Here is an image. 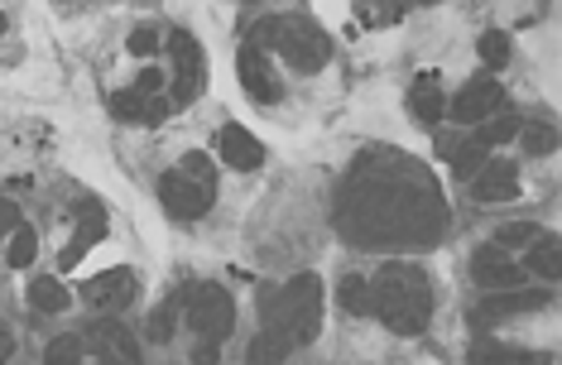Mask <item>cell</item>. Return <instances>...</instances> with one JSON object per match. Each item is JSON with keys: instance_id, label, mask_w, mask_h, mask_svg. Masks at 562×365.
Masks as SVG:
<instances>
[{"instance_id": "6da1fadb", "label": "cell", "mask_w": 562, "mask_h": 365, "mask_svg": "<svg viewBox=\"0 0 562 365\" xmlns=\"http://www.w3.org/2000/svg\"><path fill=\"white\" fill-rule=\"evenodd\" d=\"M380 173L366 169V159L351 169V179L341 183V231L351 241H366L375 231L380 212L390 207L385 217V236L380 241H432L442 231V203L428 187V179L414 169V163L394 159V155H375Z\"/></svg>"}, {"instance_id": "7a4b0ae2", "label": "cell", "mask_w": 562, "mask_h": 365, "mask_svg": "<svg viewBox=\"0 0 562 365\" xmlns=\"http://www.w3.org/2000/svg\"><path fill=\"white\" fill-rule=\"evenodd\" d=\"M323 327V284L317 274H299L274 294H260V337L246 346L250 365H284L299 346H308Z\"/></svg>"}, {"instance_id": "3957f363", "label": "cell", "mask_w": 562, "mask_h": 365, "mask_svg": "<svg viewBox=\"0 0 562 365\" xmlns=\"http://www.w3.org/2000/svg\"><path fill=\"white\" fill-rule=\"evenodd\" d=\"M370 318H380L394 337H418L432 318V284L418 264L390 260L370 280Z\"/></svg>"}, {"instance_id": "277c9868", "label": "cell", "mask_w": 562, "mask_h": 365, "mask_svg": "<svg viewBox=\"0 0 562 365\" xmlns=\"http://www.w3.org/2000/svg\"><path fill=\"white\" fill-rule=\"evenodd\" d=\"M183 318L193 327L198 346H193V365H216L222 361V342L236 327V298L222 284H193L183 294Z\"/></svg>"}, {"instance_id": "5b68a950", "label": "cell", "mask_w": 562, "mask_h": 365, "mask_svg": "<svg viewBox=\"0 0 562 365\" xmlns=\"http://www.w3.org/2000/svg\"><path fill=\"white\" fill-rule=\"evenodd\" d=\"M274 54L284 58L293 72H323L327 58H331V39H327L323 24H313V20H303V15H284Z\"/></svg>"}, {"instance_id": "8992f818", "label": "cell", "mask_w": 562, "mask_h": 365, "mask_svg": "<svg viewBox=\"0 0 562 365\" xmlns=\"http://www.w3.org/2000/svg\"><path fill=\"white\" fill-rule=\"evenodd\" d=\"M169 58H173V87H169V111L198 102L202 87V44L193 39V30H169Z\"/></svg>"}, {"instance_id": "52a82bcc", "label": "cell", "mask_w": 562, "mask_h": 365, "mask_svg": "<svg viewBox=\"0 0 562 365\" xmlns=\"http://www.w3.org/2000/svg\"><path fill=\"white\" fill-rule=\"evenodd\" d=\"M159 203H164V212H169L173 221H198V217H207V212H212L216 187L188 179L183 169H169L159 179Z\"/></svg>"}, {"instance_id": "ba28073f", "label": "cell", "mask_w": 562, "mask_h": 365, "mask_svg": "<svg viewBox=\"0 0 562 365\" xmlns=\"http://www.w3.org/2000/svg\"><path fill=\"white\" fill-rule=\"evenodd\" d=\"M505 106V92H501V82H491V78H471L457 96H447V116H452L457 125H485L491 116H501Z\"/></svg>"}, {"instance_id": "9c48e42d", "label": "cell", "mask_w": 562, "mask_h": 365, "mask_svg": "<svg viewBox=\"0 0 562 365\" xmlns=\"http://www.w3.org/2000/svg\"><path fill=\"white\" fill-rule=\"evenodd\" d=\"M236 72H240V87H246V92H250L260 106H279V102H284V82H279L270 54H260V48L240 44Z\"/></svg>"}, {"instance_id": "30bf717a", "label": "cell", "mask_w": 562, "mask_h": 365, "mask_svg": "<svg viewBox=\"0 0 562 365\" xmlns=\"http://www.w3.org/2000/svg\"><path fill=\"white\" fill-rule=\"evenodd\" d=\"M548 304L543 288H501V294H485L481 308H471V327H491L501 318H519V312H539Z\"/></svg>"}, {"instance_id": "8fae6325", "label": "cell", "mask_w": 562, "mask_h": 365, "mask_svg": "<svg viewBox=\"0 0 562 365\" xmlns=\"http://www.w3.org/2000/svg\"><path fill=\"white\" fill-rule=\"evenodd\" d=\"M135 284H139L135 270H106V274H97V280L82 284V304L97 308V312H121V308H131Z\"/></svg>"}, {"instance_id": "7c38bea8", "label": "cell", "mask_w": 562, "mask_h": 365, "mask_svg": "<svg viewBox=\"0 0 562 365\" xmlns=\"http://www.w3.org/2000/svg\"><path fill=\"white\" fill-rule=\"evenodd\" d=\"M471 280H476L481 288H491V294H501V288H524L529 274H524L515 260H505V250L481 246L476 255H471Z\"/></svg>"}, {"instance_id": "4fadbf2b", "label": "cell", "mask_w": 562, "mask_h": 365, "mask_svg": "<svg viewBox=\"0 0 562 365\" xmlns=\"http://www.w3.org/2000/svg\"><path fill=\"white\" fill-rule=\"evenodd\" d=\"M216 155H222V163H232V173H255L270 159L246 125H222V130H216Z\"/></svg>"}, {"instance_id": "5bb4252c", "label": "cell", "mask_w": 562, "mask_h": 365, "mask_svg": "<svg viewBox=\"0 0 562 365\" xmlns=\"http://www.w3.org/2000/svg\"><path fill=\"white\" fill-rule=\"evenodd\" d=\"M471 197H476V203H515L519 197V163L491 159L476 179H471Z\"/></svg>"}, {"instance_id": "9a60e30c", "label": "cell", "mask_w": 562, "mask_h": 365, "mask_svg": "<svg viewBox=\"0 0 562 365\" xmlns=\"http://www.w3.org/2000/svg\"><path fill=\"white\" fill-rule=\"evenodd\" d=\"M467 365H553V356H548V351H519V346L481 337V342H471Z\"/></svg>"}, {"instance_id": "2e32d148", "label": "cell", "mask_w": 562, "mask_h": 365, "mask_svg": "<svg viewBox=\"0 0 562 365\" xmlns=\"http://www.w3.org/2000/svg\"><path fill=\"white\" fill-rule=\"evenodd\" d=\"M408 116L424 125H438L447 116V92H442L438 72H424V78L408 87Z\"/></svg>"}, {"instance_id": "e0dca14e", "label": "cell", "mask_w": 562, "mask_h": 365, "mask_svg": "<svg viewBox=\"0 0 562 365\" xmlns=\"http://www.w3.org/2000/svg\"><path fill=\"white\" fill-rule=\"evenodd\" d=\"M111 111H116V121L159 125L164 116H169V102H164V96H139L135 87H121V92L111 96Z\"/></svg>"}, {"instance_id": "ac0fdd59", "label": "cell", "mask_w": 562, "mask_h": 365, "mask_svg": "<svg viewBox=\"0 0 562 365\" xmlns=\"http://www.w3.org/2000/svg\"><path fill=\"white\" fill-rule=\"evenodd\" d=\"M97 241H106V217L97 212V203H87V212H82V226H78V236L68 241V250H63V270H72L87 250H92Z\"/></svg>"}, {"instance_id": "d6986e66", "label": "cell", "mask_w": 562, "mask_h": 365, "mask_svg": "<svg viewBox=\"0 0 562 365\" xmlns=\"http://www.w3.org/2000/svg\"><path fill=\"white\" fill-rule=\"evenodd\" d=\"M519 270H524V274H539V280H558V274H562L558 236H548V231L533 236V241H529V255H524Z\"/></svg>"}, {"instance_id": "ffe728a7", "label": "cell", "mask_w": 562, "mask_h": 365, "mask_svg": "<svg viewBox=\"0 0 562 365\" xmlns=\"http://www.w3.org/2000/svg\"><path fill=\"white\" fill-rule=\"evenodd\" d=\"M519 125H524V116H515V111H501V116H491L485 125H476V140L481 149H495V145H509V140H519Z\"/></svg>"}, {"instance_id": "44dd1931", "label": "cell", "mask_w": 562, "mask_h": 365, "mask_svg": "<svg viewBox=\"0 0 562 365\" xmlns=\"http://www.w3.org/2000/svg\"><path fill=\"white\" fill-rule=\"evenodd\" d=\"M68 304H72V294L54 280V274H40V280L30 284V308L34 312H68Z\"/></svg>"}, {"instance_id": "7402d4cb", "label": "cell", "mask_w": 562, "mask_h": 365, "mask_svg": "<svg viewBox=\"0 0 562 365\" xmlns=\"http://www.w3.org/2000/svg\"><path fill=\"white\" fill-rule=\"evenodd\" d=\"M447 163H452L457 179H467V183H471V179H476V173L485 169V163H491V149H481V145L467 135V140H457V149L447 155Z\"/></svg>"}, {"instance_id": "603a6c76", "label": "cell", "mask_w": 562, "mask_h": 365, "mask_svg": "<svg viewBox=\"0 0 562 365\" xmlns=\"http://www.w3.org/2000/svg\"><path fill=\"white\" fill-rule=\"evenodd\" d=\"M337 304L347 308L351 318H370V280H361V274H341Z\"/></svg>"}, {"instance_id": "cb8c5ba5", "label": "cell", "mask_w": 562, "mask_h": 365, "mask_svg": "<svg viewBox=\"0 0 562 365\" xmlns=\"http://www.w3.org/2000/svg\"><path fill=\"white\" fill-rule=\"evenodd\" d=\"M34 255H40V231L20 221L15 231H10V250H5L10 270H30V264H34Z\"/></svg>"}, {"instance_id": "d4e9b609", "label": "cell", "mask_w": 562, "mask_h": 365, "mask_svg": "<svg viewBox=\"0 0 562 365\" xmlns=\"http://www.w3.org/2000/svg\"><path fill=\"white\" fill-rule=\"evenodd\" d=\"M519 145H524V155H529V159H543V155H553V149H558V130L548 121L519 125Z\"/></svg>"}, {"instance_id": "484cf974", "label": "cell", "mask_w": 562, "mask_h": 365, "mask_svg": "<svg viewBox=\"0 0 562 365\" xmlns=\"http://www.w3.org/2000/svg\"><path fill=\"white\" fill-rule=\"evenodd\" d=\"M44 365H82V337L78 332L54 337L48 351H44Z\"/></svg>"}, {"instance_id": "4316f807", "label": "cell", "mask_w": 562, "mask_h": 365, "mask_svg": "<svg viewBox=\"0 0 562 365\" xmlns=\"http://www.w3.org/2000/svg\"><path fill=\"white\" fill-rule=\"evenodd\" d=\"M476 54H481L485 68H505V62H509V34L485 30L481 39H476Z\"/></svg>"}, {"instance_id": "83f0119b", "label": "cell", "mask_w": 562, "mask_h": 365, "mask_svg": "<svg viewBox=\"0 0 562 365\" xmlns=\"http://www.w3.org/2000/svg\"><path fill=\"white\" fill-rule=\"evenodd\" d=\"M178 308H183V298H169V304H164L159 312H155V318H149V327H145V332H149V342H169V337H173V327H178Z\"/></svg>"}, {"instance_id": "f1b7e54d", "label": "cell", "mask_w": 562, "mask_h": 365, "mask_svg": "<svg viewBox=\"0 0 562 365\" xmlns=\"http://www.w3.org/2000/svg\"><path fill=\"white\" fill-rule=\"evenodd\" d=\"M533 236H539V221H509V226H501L495 231V250H515V246H529Z\"/></svg>"}, {"instance_id": "f546056e", "label": "cell", "mask_w": 562, "mask_h": 365, "mask_svg": "<svg viewBox=\"0 0 562 365\" xmlns=\"http://www.w3.org/2000/svg\"><path fill=\"white\" fill-rule=\"evenodd\" d=\"M178 169H183L188 179H198V183L216 187V163H212L207 155H198V149H193V155H183V163H178Z\"/></svg>"}, {"instance_id": "4dcf8cb0", "label": "cell", "mask_w": 562, "mask_h": 365, "mask_svg": "<svg viewBox=\"0 0 562 365\" xmlns=\"http://www.w3.org/2000/svg\"><path fill=\"white\" fill-rule=\"evenodd\" d=\"M125 44H131V54H135V58H149L164 39H159L155 30H149V24H139V30H131V39H125Z\"/></svg>"}, {"instance_id": "1f68e13d", "label": "cell", "mask_w": 562, "mask_h": 365, "mask_svg": "<svg viewBox=\"0 0 562 365\" xmlns=\"http://www.w3.org/2000/svg\"><path fill=\"white\" fill-rule=\"evenodd\" d=\"M131 87H135L139 96H159V92H164V72H159V68H145V72H139V78H135Z\"/></svg>"}, {"instance_id": "d6a6232c", "label": "cell", "mask_w": 562, "mask_h": 365, "mask_svg": "<svg viewBox=\"0 0 562 365\" xmlns=\"http://www.w3.org/2000/svg\"><path fill=\"white\" fill-rule=\"evenodd\" d=\"M20 226V207L15 203H0V231H15Z\"/></svg>"}, {"instance_id": "836d02e7", "label": "cell", "mask_w": 562, "mask_h": 365, "mask_svg": "<svg viewBox=\"0 0 562 365\" xmlns=\"http://www.w3.org/2000/svg\"><path fill=\"white\" fill-rule=\"evenodd\" d=\"M10 351H15V342H10V332H5V327H0V365L10 361Z\"/></svg>"}, {"instance_id": "e575fe53", "label": "cell", "mask_w": 562, "mask_h": 365, "mask_svg": "<svg viewBox=\"0 0 562 365\" xmlns=\"http://www.w3.org/2000/svg\"><path fill=\"white\" fill-rule=\"evenodd\" d=\"M0 34H5V20H0Z\"/></svg>"}]
</instances>
